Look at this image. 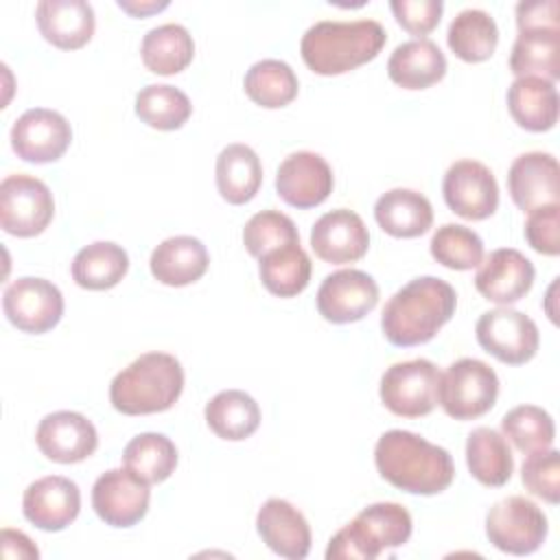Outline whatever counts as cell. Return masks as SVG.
I'll use <instances>...</instances> for the list:
<instances>
[{
  "label": "cell",
  "mask_w": 560,
  "mask_h": 560,
  "mask_svg": "<svg viewBox=\"0 0 560 560\" xmlns=\"http://www.w3.org/2000/svg\"><path fill=\"white\" fill-rule=\"evenodd\" d=\"M374 219L389 236L416 238L433 225V206L418 190L392 188L376 199Z\"/></svg>",
  "instance_id": "obj_26"
},
{
  "label": "cell",
  "mask_w": 560,
  "mask_h": 560,
  "mask_svg": "<svg viewBox=\"0 0 560 560\" xmlns=\"http://www.w3.org/2000/svg\"><path fill=\"white\" fill-rule=\"evenodd\" d=\"M332 168L315 151H295L287 155L276 173V192L289 206L300 210L324 203L332 192Z\"/></svg>",
  "instance_id": "obj_16"
},
{
  "label": "cell",
  "mask_w": 560,
  "mask_h": 560,
  "mask_svg": "<svg viewBox=\"0 0 560 560\" xmlns=\"http://www.w3.org/2000/svg\"><path fill=\"white\" fill-rule=\"evenodd\" d=\"M35 20L44 39L61 50L85 46L96 26L94 9L85 0H42L35 7Z\"/></svg>",
  "instance_id": "obj_23"
},
{
  "label": "cell",
  "mask_w": 560,
  "mask_h": 560,
  "mask_svg": "<svg viewBox=\"0 0 560 560\" xmlns=\"http://www.w3.org/2000/svg\"><path fill=\"white\" fill-rule=\"evenodd\" d=\"M508 190L512 201L532 212L560 201V166L551 153L527 151L514 158L508 171Z\"/></svg>",
  "instance_id": "obj_20"
},
{
  "label": "cell",
  "mask_w": 560,
  "mask_h": 560,
  "mask_svg": "<svg viewBox=\"0 0 560 560\" xmlns=\"http://www.w3.org/2000/svg\"><path fill=\"white\" fill-rule=\"evenodd\" d=\"M0 542L4 558H39V549L33 545V540L18 529L4 527Z\"/></svg>",
  "instance_id": "obj_46"
},
{
  "label": "cell",
  "mask_w": 560,
  "mask_h": 560,
  "mask_svg": "<svg viewBox=\"0 0 560 560\" xmlns=\"http://www.w3.org/2000/svg\"><path fill=\"white\" fill-rule=\"evenodd\" d=\"M256 532L278 556L302 560L311 551V527L304 514L287 499H267L256 514Z\"/></svg>",
  "instance_id": "obj_22"
},
{
  "label": "cell",
  "mask_w": 560,
  "mask_h": 560,
  "mask_svg": "<svg viewBox=\"0 0 560 560\" xmlns=\"http://www.w3.org/2000/svg\"><path fill=\"white\" fill-rule=\"evenodd\" d=\"M206 245L188 234L164 238L149 258L151 273L166 287H186L197 282L208 271Z\"/></svg>",
  "instance_id": "obj_24"
},
{
  "label": "cell",
  "mask_w": 560,
  "mask_h": 560,
  "mask_svg": "<svg viewBox=\"0 0 560 560\" xmlns=\"http://www.w3.org/2000/svg\"><path fill=\"white\" fill-rule=\"evenodd\" d=\"M549 532L545 512L525 497L512 494L497 501L486 514V536L503 553L529 556Z\"/></svg>",
  "instance_id": "obj_7"
},
{
  "label": "cell",
  "mask_w": 560,
  "mask_h": 560,
  "mask_svg": "<svg viewBox=\"0 0 560 560\" xmlns=\"http://www.w3.org/2000/svg\"><path fill=\"white\" fill-rule=\"evenodd\" d=\"M389 79L405 90H427L446 74V57L427 37L402 42L387 59Z\"/></svg>",
  "instance_id": "obj_25"
},
{
  "label": "cell",
  "mask_w": 560,
  "mask_h": 560,
  "mask_svg": "<svg viewBox=\"0 0 560 560\" xmlns=\"http://www.w3.org/2000/svg\"><path fill=\"white\" fill-rule=\"evenodd\" d=\"M72 142V127L63 114L46 107L26 109L11 127V147L24 162H57Z\"/></svg>",
  "instance_id": "obj_14"
},
{
  "label": "cell",
  "mask_w": 560,
  "mask_h": 560,
  "mask_svg": "<svg viewBox=\"0 0 560 560\" xmlns=\"http://www.w3.org/2000/svg\"><path fill=\"white\" fill-rule=\"evenodd\" d=\"M122 466L149 486L162 483L177 466V446L164 433H138L122 451Z\"/></svg>",
  "instance_id": "obj_36"
},
{
  "label": "cell",
  "mask_w": 560,
  "mask_h": 560,
  "mask_svg": "<svg viewBox=\"0 0 560 560\" xmlns=\"http://www.w3.org/2000/svg\"><path fill=\"white\" fill-rule=\"evenodd\" d=\"M214 179L228 203L243 206L252 201L262 184V164L258 153L241 142L223 147L217 155Z\"/></svg>",
  "instance_id": "obj_28"
},
{
  "label": "cell",
  "mask_w": 560,
  "mask_h": 560,
  "mask_svg": "<svg viewBox=\"0 0 560 560\" xmlns=\"http://www.w3.org/2000/svg\"><path fill=\"white\" fill-rule=\"evenodd\" d=\"M206 422L221 440L238 442L249 438L260 424L258 402L243 389H223L203 409Z\"/></svg>",
  "instance_id": "obj_33"
},
{
  "label": "cell",
  "mask_w": 560,
  "mask_h": 560,
  "mask_svg": "<svg viewBox=\"0 0 560 560\" xmlns=\"http://www.w3.org/2000/svg\"><path fill=\"white\" fill-rule=\"evenodd\" d=\"M499 396L497 372L472 357L453 361L440 376L438 402L455 420H475L488 413Z\"/></svg>",
  "instance_id": "obj_6"
},
{
  "label": "cell",
  "mask_w": 560,
  "mask_h": 560,
  "mask_svg": "<svg viewBox=\"0 0 560 560\" xmlns=\"http://www.w3.org/2000/svg\"><path fill=\"white\" fill-rule=\"evenodd\" d=\"M440 370L429 359H409L389 365L381 376L383 405L402 418H420L435 409Z\"/></svg>",
  "instance_id": "obj_8"
},
{
  "label": "cell",
  "mask_w": 560,
  "mask_h": 560,
  "mask_svg": "<svg viewBox=\"0 0 560 560\" xmlns=\"http://www.w3.org/2000/svg\"><path fill=\"white\" fill-rule=\"evenodd\" d=\"M245 249L254 258H262L265 254L300 243V232L291 217L280 210H260L256 212L243 228Z\"/></svg>",
  "instance_id": "obj_41"
},
{
  "label": "cell",
  "mask_w": 560,
  "mask_h": 560,
  "mask_svg": "<svg viewBox=\"0 0 560 560\" xmlns=\"http://www.w3.org/2000/svg\"><path fill=\"white\" fill-rule=\"evenodd\" d=\"M536 278L532 260L514 247L490 252L475 273L477 291L499 306H510L525 298Z\"/></svg>",
  "instance_id": "obj_19"
},
{
  "label": "cell",
  "mask_w": 560,
  "mask_h": 560,
  "mask_svg": "<svg viewBox=\"0 0 560 560\" xmlns=\"http://www.w3.org/2000/svg\"><path fill=\"white\" fill-rule=\"evenodd\" d=\"M374 464L387 483L409 494H440L455 477L446 448L405 429H389L378 438Z\"/></svg>",
  "instance_id": "obj_1"
},
{
  "label": "cell",
  "mask_w": 560,
  "mask_h": 560,
  "mask_svg": "<svg viewBox=\"0 0 560 560\" xmlns=\"http://www.w3.org/2000/svg\"><path fill=\"white\" fill-rule=\"evenodd\" d=\"M258 260V276L269 293L278 298H295L308 287L313 265L300 243L278 247Z\"/></svg>",
  "instance_id": "obj_35"
},
{
  "label": "cell",
  "mask_w": 560,
  "mask_h": 560,
  "mask_svg": "<svg viewBox=\"0 0 560 560\" xmlns=\"http://www.w3.org/2000/svg\"><path fill=\"white\" fill-rule=\"evenodd\" d=\"M413 529L411 514L405 505L381 501L363 508L346 523L326 547L328 560H374L385 549L402 547Z\"/></svg>",
  "instance_id": "obj_5"
},
{
  "label": "cell",
  "mask_w": 560,
  "mask_h": 560,
  "mask_svg": "<svg viewBox=\"0 0 560 560\" xmlns=\"http://www.w3.org/2000/svg\"><path fill=\"white\" fill-rule=\"evenodd\" d=\"M315 304L326 322H359L378 304V284L361 269H339L322 280Z\"/></svg>",
  "instance_id": "obj_15"
},
{
  "label": "cell",
  "mask_w": 560,
  "mask_h": 560,
  "mask_svg": "<svg viewBox=\"0 0 560 560\" xmlns=\"http://www.w3.org/2000/svg\"><path fill=\"white\" fill-rule=\"evenodd\" d=\"M508 109L518 127L549 131L558 122L560 109L556 83L540 77H516L508 88Z\"/></svg>",
  "instance_id": "obj_27"
},
{
  "label": "cell",
  "mask_w": 560,
  "mask_h": 560,
  "mask_svg": "<svg viewBox=\"0 0 560 560\" xmlns=\"http://www.w3.org/2000/svg\"><path fill=\"white\" fill-rule=\"evenodd\" d=\"M521 481L534 497L556 505L560 501V453L553 446L529 453L521 466Z\"/></svg>",
  "instance_id": "obj_42"
},
{
  "label": "cell",
  "mask_w": 560,
  "mask_h": 560,
  "mask_svg": "<svg viewBox=\"0 0 560 560\" xmlns=\"http://www.w3.org/2000/svg\"><path fill=\"white\" fill-rule=\"evenodd\" d=\"M518 31L529 28H560L558 0H532L516 4Z\"/></svg>",
  "instance_id": "obj_45"
},
{
  "label": "cell",
  "mask_w": 560,
  "mask_h": 560,
  "mask_svg": "<svg viewBox=\"0 0 560 560\" xmlns=\"http://www.w3.org/2000/svg\"><path fill=\"white\" fill-rule=\"evenodd\" d=\"M510 70L516 77L556 81L560 77V28L518 31L510 52Z\"/></svg>",
  "instance_id": "obj_30"
},
{
  "label": "cell",
  "mask_w": 560,
  "mask_h": 560,
  "mask_svg": "<svg viewBox=\"0 0 560 560\" xmlns=\"http://www.w3.org/2000/svg\"><path fill=\"white\" fill-rule=\"evenodd\" d=\"M35 442L42 455L50 462L77 464L96 451L98 433L92 420H88L83 413L61 409L39 420Z\"/></svg>",
  "instance_id": "obj_17"
},
{
  "label": "cell",
  "mask_w": 560,
  "mask_h": 560,
  "mask_svg": "<svg viewBox=\"0 0 560 560\" xmlns=\"http://www.w3.org/2000/svg\"><path fill=\"white\" fill-rule=\"evenodd\" d=\"M118 7H120L122 11H127L129 15H133V18H144V15H149V13H158V11L166 9L168 2H166V0H162V2H155V0H144V2H138V0H118Z\"/></svg>",
  "instance_id": "obj_47"
},
{
  "label": "cell",
  "mask_w": 560,
  "mask_h": 560,
  "mask_svg": "<svg viewBox=\"0 0 560 560\" xmlns=\"http://www.w3.org/2000/svg\"><path fill=\"white\" fill-rule=\"evenodd\" d=\"M184 389V368L168 352H144L120 370L109 385L112 407L125 416L171 409Z\"/></svg>",
  "instance_id": "obj_4"
},
{
  "label": "cell",
  "mask_w": 560,
  "mask_h": 560,
  "mask_svg": "<svg viewBox=\"0 0 560 560\" xmlns=\"http://www.w3.org/2000/svg\"><path fill=\"white\" fill-rule=\"evenodd\" d=\"M81 510L79 486L61 475L39 477L24 490L22 512L28 523L44 532L66 529Z\"/></svg>",
  "instance_id": "obj_18"
},
{
  "label": "cell",
  "mask_w": 560,
  "mask_h": 560,
  "mask_svg": "<svg viewBox=\"0 0 560 560\" xmlns=\"http://www.w3.org/2000/svg\"><path fill=\"white\" fill-rule=\"evenodd\" d=\"M190 98L175 85L151 83L136 94V116L153 129H179L190 118Z\"/></svg>",
  "instance_id": "obj_38"
},
{
  "label": "cell",
  "mask_w": 560,
  "mask_h": 560,
  "mask_svg": "<svg viewBox=\"0 0 560 560\" xmlns=\"http://www.w3.org/2000/svg\"><path fill=\"white\" fill-rule=\"evenodd\" d=\"M389 9L396 22L411 35H429L442 18V0H392Z\"/></svg>",
  "instance_id": "obj_44"
},
{
  "label": "cell",
  "mask_w": 560,
  "mask_h": 560,
  "mask_svg": "<svg viewBox=\"0 0 560 560\" xmlns=\"http://www.w3.org/2000/svg\"><path fill=\"white\" fill-rule=\"evenodd\" d=\"M129 271L127 252L112 241H94L77 252L72 260V280L81 289L105 291L116 287Z\"/></svg>",
  "instance_id": "obj_31"
},
{
  "label": "cell",
  "mask_w": 560,
  "mask_h": 560,
  "mask_svg": "<svg viewBox=\"0 0 560 560\" xmlns=\"http://www.w3.org/2000/svg\"><path fill=\"white\" fill-rule=\"evenodd\" d=\"M431 256L455 271H466L477 267L483 260V241L481 236L459 223H444L438 228L429 243Z\"/></svg>",
  "instance_id": "obj_40"
},
{
  "label": "cell",
  "mask_w": 560,
  "mask_h": 560,
  "mask_svg": "<svg viewBox=\"0 0 560 560\" xmlns=\"http://www.w3.org/2000/svg\"><path fill=\"white\" fill-rule=\"evenodd\" d=\"M55 217L50 188L26 173H15L0 184V228L20 238L42 234Z\"/></svg>",
  "instance_id": "obj_9"
},
{
  "label": "cell",
  "mask_w": 560,
  "mask_h": 560,
  "mask_svg": "<svg viewBox=\"0 0 560 560\" xmlns=\"http://www.w3.org/2000/svg\"><path fill=\"white\" fill-rule=\"evenodd\" d=\"M140 55L147 70L168 77L188 68L195 57V42L186 26L166 22L142 37Z\"/></svg>",
  "instance_id": "obj_32"
},
{
  "label": "cell",
  "mask_w": 560,
  "mask_h": 560,
  "mask_svg": "<svg viewBox=\"0 0 560 560\" xmlns=\"http://www.w3.org/2000/svg\"><path fill=\"white\" fill-rule=\"evenodd\" d=\"M446 206L468 221H481L497 212L499 184L492 171L477 160L453 162L442 182Z\"/></svg>",
  "instance_id": "obj_12"
},
{
  "label": "cell",
  "mask_w": 560,
  "mask_h": 560,
  "mask_svg": "<svg viewBox=\"0 0 560 560\" xmlns=\"http://www.w3.org/2000/svg\"><path fill=\"white\" fill-rule=\"evenodd\" d=\"M503 438H508L521 453H534L553 446V418L538 405H518L501 418Z\"/></svg>",
  "instance_id": "obj_39"
},
{
  "label": "cell",
  "mask_w": 560,
  "mask_h": 560,
  "mask_svg": "<svg viewBox=\"0 0 560 560\" xmlns=\"http://www.w3.org/2000/svg\"><path fill=\"white\" fill-rule=\"evenodd\" d=\"M2 311L18 330L42 335L59 324L63 295L50 280L24 276L4 289Z\"/></svg>",
  "instance_id": "obj_11"
},
{
  "label": "cell",
  "mask_w": 560,
  "mask_h": 560,
  "mask_svg": "<svg viewBox=\"0 0 560 560\" xmlns=\"http://www.w3.org/2000/svg\"><path fill=\"white\" fill-rule=\"evenodd\" d=\"M455 289L435 276H420L400 287L383 306L381 330L392 346L411 348L431 341L455 315Z\"/></svg>",
  "instance_id": "obj_2"
},
{
  "label": "cell",
  "mask_w": 560,
  "mask_h": 560,
  "mask_svg": "<svg viewBox=\"0 0 560 560\" xmlns=\"http://www.w3.org/2000/svg\"><path fill=\"white\" fill-rule=\"evenodd\" d=\"M149 483L127 468H112L98 475L92 486V508L112 527H133L149 512Z\"/></svg>",
  "instance_id": "obj_13"
},
{
  "label": "cell",
  "mask_w": 560,
  "mask_h": 560,
  "mask_svg": "<svg viewBox=\"0 0 560 560\" xmlns=\"http://www.w3.org/2000/svg\"><path fill=\"white\" fill-rule=\"evenodd\" d=\"M311 247L317 258L346 265L363 258L370 247V232L363 219L348 208L322 214L311 228Z\"/></svg>",
  "instance_id": "obj_21"
},
{
  "label": "cell",
  "mask_w": 560,
  "mask_h": 560,
  "mask_svg": "<svg viewBox=\"0 0 560 560\" xmlns=\"http://www.w3.org/2000/svg\"><path fill=\"white\" fill-rule=\"evenodd\" d=\"M523 232L532 249L545 256H558L560 254V203L532 210Z\"/></svg>",
  "instance_id": "obj_43"
},
{
  "label": "cell",
  "mask_w": 560,
  "mask_h": 560,
  "mask_svg": "<svg viewBox=\"0 0 560 560\" xmlns=\"http://www.w3.org/2000/svg\"><path fill=\"white\" fill-rule=\"evenodd\" d=\"M466 464L470 475L490 488L505 486L514 472V457L508 440L490 427H477L468 433Z\"/></svg>",
  "instance_id": "obj_29"
},
{
  "label": "cell",
  "mask_w": 560,
  "mask_h": 560,
  "mask_svg": "<svg viewBox=\"0 0 560 560\" xmlns=\"http://www.w3.org/2000/svg\"><path fill=\"white\" fill-rule=\"evenodd\" d=\"M446 44L462 61H486L492 57L499 44L497 22L483 9H464L448 24Z\"/></svg>",
  "instance_id": "obj_34"
},
{
  "label": "cell",
  "mask_w": 560,
  "mask_h": 560,
  "mask_svg": "<svg viewBox=\"0 0 560 560\" xmlns=\"http://www.w3.org/2000/svg\"><path fill=\"white\" fill-rule=\"evenodd\" d=\"M385 39L387 33L376 20H322L302 35L300 55L315 74L335 77L372 61L383 50Z\"/></svg>",
  "instance_id": "obj_3"
},
{
  "label": "cell",
  "mask_w": 560,
  "mask_h": 560,
  "mask_svg": "<svg viewBox=\"0 0 560 560\" xmlns=\"http://www.w3.org/2000/svg\"><path fill=\"white\" fill-rule=\"evenodd\" d=\"M477 343L508 365H523L538 352L540 335L536 322L510 306L481 313L475 324Z\"/></svg>",
  "instance_id": "obj_10"
},
{
  "label": "cell",
  "mask_w": 560,
  "mask_h": 560,
  "mask_svg": "<svg viewBox=\"0 0 560 560\" xmlns=\"http://www.w3.org/2000/svg\"><path fill=\"white\" fill-rule=\"evenodd\" d=\"M245 94L265 109L287 107L300 90L293 68L282 59H260L249 66L243 79Z\"/></svg>",
  "instance_id": "obj_37"
}]
</instances>
